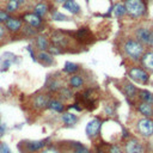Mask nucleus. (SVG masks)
<instances>
[{"instance_id":"c03bdc74","label":"nucleus","mask_w":153,"mask_h":153,"mask_svg":"<svg viewBox=\"0 0 153 153\" xmlns=\"http://www.w3.org/2000/svg\"><path fill=\"white\" fill-rule=\"evenodd\" d=\"M97 153H103V152H100V151H99V152H97Z\"/></svg>"},{"instance_id":"39448f33","label":"nucleus","mask_w":153,"mask_h":153,"mask_svg":"<svg viewBox=\"0 0 153 153\" xmlns=\"http://www.w3.org/2000/svg\"><path fill=\"white\" fill-rule=\"evenodd\" d=\"M128 75L131 79L139 83V84H147L149 81V74L146 69L140 68V67H133L129 69Z\"/></svg>"},{"instance_id":"7c9ffc66","label":"nucleus","mask_w":153,"mask_h":153,"mask_svg":"<svg viewBox=\"0 0 153 153\" xmlns=\"http://www.w3.org/2000/svg\"><path fill=\"white\" fill-rule=\"evenodd\" d=\"M52 19L53 20H59V22H65V20H69L71 18L69 17H67L66 15H63V13H61V12H59V11H53L52 12Z\"/></svg>"},{"instance_id":"7ed1b4c3","label":"nucleus","mask_w":153,"mask_h":153,"mask_svg":"<svg viewBox=\"0 0 153 153\" xmlns=\"http://www.w3.org/2000/svg\"><path fill=\"white\" fill-rule=\"evenodd\" d=\"M135 40H138L144 46L153 44V28L149 27H140L135 30Z\"/></svg>"},{"instance_id":"a19ab883","label":"nucleus","mask_w":153,"mask_h":153,"mask_svg":"<svg viewBox=\"0 0 153 153\" xmlns=\"http://www.w3.org/2000/svg\"><path fill=\"white\" fill-rule=\"evenodd\" d=\"M5 129H6V126L3 124V123H0V135H3V133L5 132Z\"/></svg>"},{"instance_id":"b1692460","label":"nucleus","mask_w":153,"mask_h":153,"mask_svg":"<svg viewBox=\"0 0 153 153\" xmlns=\"http://www.w3.org/2000/svg\"><path fill=\"white\" fill-rule=\"evenodd\" d=\"M58 93H59L60 100H68V99L73 98V92L71 90V87H67V86H62L58 91Z\"/></svg>"},{"instance_id":"393cba45","label":"nucleus","mask_w":153,"mask_h":153,"mask_svg":"<svg viewBox=\"0 0 153 153\" xmlns=\"http://www.w3.org/2000/svg\"><path fill=\"white\" fill-rule=\"evenodd\" d=\"M47 12H48V5L46 3H38L34 7V13L40 16L41 18L47 15Z\"/></svg>"},{"instance_id":"c756f323","label":"nucleus","mask_w":153,"mask_h":153,"mask_svg":"<svg viewBox=\"0 0 153 153\" xmlns=\"http://www.w3.org/2000/svg\"><path fill=\"white\" fill-rule=\"evenodd\" d=\"M19 7V3L18 0H7L6 4V11L8 13H12V12H16Z\"/></svg>"},{"instance_id":"72a5a7b5","label":"nucleus","mask_w":153,"mask_h":153,"mask_svg":"<svg viewBox=\"0 0 153 153\" xmlns=\"http://www.w3.org/2000/svg\"><path fill=\"white\" fill-rule=\"evenodd\" d=\"M10 19V15L6 10H0V23H6Z\"/></svg>"},{"instance_id":"412c9836","label":"nucleus","mask_w":153,"mask_h":153,"mask_svg":"<svg viewBox=\"0 0 153 153\" xmlns=\"http://www.w3.org/2000/svg\"><path fill=\"white\" fill-rule=\"evenodd\" d=\"M48 109H50L52 111H55V112H62L65 110V104H63L62 100H60V99L52 98L48 104Z\"/></svg>"},{"instance_id":"79ce46f5","label":"nucleus","mask_w":153,"mask_h":153,"mask_svg":"<svg viewBox=\"0 0 153 153\" xmlns=\"http://www.w3.org/2000/svg\"><path fill=\"white\" fill-rule=\"evenodd\" d=\"M54 1H55L56 4H62V5H63V4L67 1V0H54Z\"/></svg>"},{"instance_id":"5701e85b","label":"nucleus","mask_w":153,"mask_h":153,"mask_svg":"<svg viewBox=\"0 0 153 153\" xmlns=\"http://www.w3.org/2000/svg\"><path fill=\"white\" fill-rule=\"evenodd\" d=\"M62 86H63L62 81L59 78H52L47 83V88H48L49 92H58Z\"/></svg>"},{"instance_id":"bb28decb","label":"nucleus","mask_w":153,"mask_h":153,"mask_svg":"<svg viewBox=\"0 0 153 153\" xmlns=\"http://www.w3.org/2000/svg\"><path fill=\"white\" fill-rule=\"evenodd\" d=\"M79 71V65H76L74 62H69L67 61L65 63V67H63V72L67 73V74H74L75 72Z\"/></svg>"},{"instance_id":"4468645a","label":"nucleus","mask_w":153,"mask_h":153,"mask_svg":"<svg viewBox=\"0 0 153 153\" xmlns=\"http://www.w3.org/2000/svg\"><path fill=\"white\" fill-rule=\"evenodd\" d=\"M5 27L8 31L11 32H18L22 27H23V22L19 18H15V17H10V19L5 23Z\"/></svg>"},{"instance_id":"20e7f679","label":"nucleus","mask_w":153,"mask_h":153,"mask_svg":"<svg viewBox=\"0 0 153 153\" xmlns=\"http://www.w3.org/2000/svg\"><path fill=\"white\" fill-rule=\"evenodd\" d=\"M136 129L144 138H151L153 135V120L149 117H141L136 122Z\"/></svg>"},{"instance_id":"f03ea898","label":"nucleus","mask_w":153,"mask_h":153,"mask_svg":"<svg viewBox=\"0 0 153 153\" xmlns=\"http://www.w3.org/2000/svg\"><path fill=\"white\" fill-rule=\"evenodd\" d=\"M124 7L127 13L133 18L142 17L146 12V5L142 0H124Z\"/></svg>"},{"instance_id":"4be33fe9","label":"nucleus","mask_w":153,"mask_h":153,"mask_svg":"<svg viewBox=\"0 0 153 153\" xmlns=\"http://www.w3.org/2000/svg\"><path fill=\"white\" fill-rule=\"evenodd\" d=\"M68 83H69V86L72 88H80V87H83L85 80L83 78V75H80V74H73L69 78Z\"/></svg>"},{"instance_id":"9d476101","label":"nucleus","mask_w":153,"mask_h":153,"mask_svg":"<svg viewBox=\"0 0 153 153\" xmlns=\"http://www.w3.org/2000/svg\"><path fill=\"white\" fill-rule=\"evenodd\" d=\"M50 41H52V44L59 46L61 48H65V47L68 46L69 37H67L65 34H62L60 31H54L52 35H50Z\"/></svg>"},{"instance_id":"6ab92c4d","label":"nucleus","mask_w":153,"mask_h":153,"mask_svg":"<svg viewBox=\"0 0 153 153\" xmlns=\"http://www.w3.org/2000/svg\"><path fill=\"white\" fill-rule=\"evenodd\" d=\"M35 43H36V48L40 50V52H46V50H48V47L50 46L49 44V40L46 36H43V35L36 36Z\"/></svg>"},{"instance_id":"c85d7f7f","label":"nucleus","mask_w":153,"mask_h":153,"mask_svg":"<svg viewBox=\"0 0 153 153\" xmlns=\"http://www.w3.org/2000/svg\"><path fill=\"white\" fill-rule=\"evenodd\" d=\"M72 147H73V152H72V153H91L90 149L86 148V147H85L83 144H80V142H73Z\"/></svg>"},{"instance_id":"a211bd4d","label":"nucleus","mask_w":153,"mask_h":153,"mask_svg":"<svg viewBox=\"0 0 153 153\" xmlns=\"http://www.w3.org/2000/svg\"><path fill=\"white\" fill-rule=\"evenodd\" d=\"M37 60L40 61L42 65L44 66H50L54 63V58L52 54H49L48 52H38L37 54Z\"/></svg>"},{"instance_id":"f3484780","label":"nucleus","mask_w":153,"mask_h":153,"mask_svg":"<svg viewBox=\"0 0 153 153\" xmlns=\"http://www.w3.org/2000/svg\"><path fill=\"white\" fill-rule=\"evenodd\" d=\"M138 111L144 117L153 116V107H152V104L145 103V102H140V103L138 104Z\"/></svg>"},{"instance_id":"2eb2a0df","label":"nucleus","mask_w":153,"mask_h":153,"mask_svg":"<svg viewBox=\"0 0 153 153\" xmlns=\"http://www.w3.org/2000/svg\"><path fill=\"white\" fill-rule=\"evenodd\" d=\"M122 90H123L124 95L128 98H135L138 96V93H139V90L129 81H123Z\"/></svg>"},{"instance_id":"c9c22d12","label":"nucleus","mask_w":153,"mask_h":153,"mask_svg":"<svg viewBox=\"0 0 153 153\" xmlns=\"http://www.w3.org/2000/svg\"><path fill=\"white\" fill-rule=\"evenodd\" d=\"M0 153H12V152H11V149H10L7 144L1 142V144H0Z\"/></svg>"},{"instance_id":"f8f14e48","label":"nucleus","mask_w":153,"mask_h":153,"mask_svg":"<svg viewBox=\"0 0 153 153\" xmlns=\"http://www.w3.org/2000/svg\"><path fill=\"white\" fill-rule=\"evenodd\" d=\"M23 19L28 25H30V27H32V28H40L42 25V22H43L42 18L40 16L35 15L34 12H32V13H25Z\"/></svg>"},{"instance_id":"f704fd0d","label":"nucleus","mask_w":153,"mask_h":153,"mask_svg":"<svg viewBox=\"0 0 153 153\" xmlns=\"http://www.w3.org/2000/svg\"><path fill=\"white\" fill-rule=\"evenodd\" d=\"M109 153H123L121 147L116 144H112L110 147H109Z\"/></svg>"},{"instance_id":"f257e3e1","label":"nucleus","mask_w":153,"mask_h":153,"mask_svg":"<svg viewBox=\"0 0 153 153\" xmlns=\"http://www.w3.org/2000/svg\"><path fill=\"white\" fill-rule=\"evenodd\" d=\"M122 48L124 54L134 61H140V59L145 53V46L135 38H127Z\"/></svg>"},{"instance_id":"ddd939ff","label":"nucleus","mask_w":153,"mask_h":153,"mask_svg":"<svg viewBox=\"0 0 153 153\" xmlns=\"http://www.w3.org/2000/svg\"><path fill=\"white\" fill-rule=\"evenodd\" d=\"M140 62L144 67V69L153 72V52L149 50V52H145L144 55L140 59Z\"/></svg>"},{"instance_id":"4c0bfd02","label":"nucleus","mask_w":153,"mask_h":153,"mask_svg":"<svg viewBox=\"0 0 153 153\" xmlns=\"http://www.w3.org/2000/svg\"><path fill=\"white\" fill-rule=\"evenodd\" d=\"M68 109H74L76 111H81V108L79 107V104H73V105H69Z\"/></svg>"},{"instance_id":"37998d69","label":"nucleus","mask_w":153,"mask_h":153,"mask_svg":"<svg viewBox=\"0 0 153 153\" xmlns=\"http://www.w3.org/2000/svg\"><path fill=\"white\" fill-rule=\"evenodd\" d=\"M28 0H18V3H19V5H22V4H24V3H27Z\"/></svg>"},{"instance_id":"423d86ee","label":"nucleus","mask_w":153,"mask_h":153,"mask_svg":"<svg viewBox=\"0 0 153 153\" xmlns=\"http://www.w3.org/2000/svg\"><path fill=\"white\" fill-rule=\"evenodd\" d=\"M52 97H50L48 93H38L32 98V107L37 110H42L48 108V104Z\"/></svg>"},{"instance_id":"a878e982","label":"nucleus","mask_w":153,"mask_h":153,"mask_svg":"<svg viewBox=\"0 0 153 153\" xmlns=\"http://www.w3.org/2000/svg\"><path fill=\"white\" fill-rule=\"evenodd\" d=\"M138 96H139L140 99H141V102H145V103L153 105V93L152 92H149L147 90H140Z\"/></svg>"},{"instance_id":"6e6552de","label":"nucleus","mask_w":153,"mask_h":153,"mask_svg":"<svg viewBox=\"0 0 153 153\" xmlns=\"http://www.w3.org/2000/svg\"><path fill=\"white\" fill-rule=\"evenodd\" d=\"M100 127H102L100 120L99 119H92L90 122L86 124L85 133L90 139H93V138H96L98 135V133L100 131Z\"/></svg>"},{"instance_id":"aec40b11","label":"nucleus","mask_w":153,"mask_h":153,"mask_svg":"<svg viewBox=\"0 0 153 153\" xmlns=\"http://www.w3.org/2000/svg\"><path fill=\"white\" fill-rule=\"evenodd\" d=\"M63 8L67 10L68 12H71L72 15H78L80 13V6L79 4L75 1V0H67V1L62 5Z\"/></svg>"},{"instance_id":"473e14b6","label":"nucleus","mask_w":153,"mask_h":153,"mask_svg":"<svg viewBox=\"0 0 153 153\" xmlns=\"http://www.w3.org/2000/svg\"><path fill=\"white\" fill-rule=\"evenodd\" d=\"M23 32L27 36H34V35H36V29L30 27V25H27V27L23 28Z\"/></svg>"},{"instance_id":"cd10ccee","label":"nucleus","mask_w":153,"mask_h":153,"mask_svg":"<svg viewBox=\"0 0 153 153\" xmlns=\"http://www.w3.org/2000/svg\"><path fill=\"white\" fill-rule=\"evenodd\" d=\"M112 12H114V15L116 16V17H123L127 13L124 4H121V3L116 4V5L114 6V8H112Z\"/></svg>"},{"instance_id":"9b49d317","label":"nucleus","mask_w":153,"mask_h":153,"mask_svg":"<svg viewBox=\"0 0 153 153\" xmlns=\"http://www.w3.org/2000/svg\"><path fill=\"white\" fill-rule=\"evenodd\" d=\"M74 38L78 42H81V43H88V42H92L90 41L88 38H92V32L90 31L88 28H80L79 30H76L74 32Z\"/></svg>"},{"instance_id":"dca6fc26","label":"nucleus","mask_w":153,"mask_h":153,"mask_svg":"<svg viewBox=\"0 0 153 153\" xmlns=\"http://www.w3.org/2000/svg\"><path fill=\"white\" fill-rule=\"evenodd\" d=\"M61 120H62V122L65 123L66 126H68V127H72V126H74V124H76V123H78V121H79V117L76 116L75 114L67 111V112H63V114H62Z\"/></svg>"},{"instance_id":"ea45409f","label":"nucleus","mask_w":153,"mask_h":153,"mask_svg":"<svg viewBox=\"0 0 153 153\" xmlns=\"http://www.w3.org/2000/svg\"><path fill=\"white\" fill-rule=\"evenodd\" d=\"M128 136H129L128 131H127V129H122V138H123V139H127Z\"/></svg>"},{"instance_id":"e433bc0d","label":"nucleus","mask_w":153,"mask_h":153,"mask_svg":"<svg viewBox=\"0 0 153 153\" xmlns=\"http://www.w3.org/2000/svg\"><path fill=\"white\" fill-rule=\"evenodd\" d=\"M41 153H60V151L56 149L55 147H46V148L42 149Z\"/></svg>"},{"instance_id":"58836bf2","label":"nucleus","mask_w":153,"mask_h":153,"mask_svg":"<svg viewBox=\"0 0 153 153\" xmlns=\"http://www.w3.org/2000/svg\"><path fill=\"white\" fill-rule=\"evenodd\" d=\"M4 36H5V28L3 27L1 24H0V40H1Z\"/></svg>"},{"instance_id":"0eeeda50","label":"nucleus","mask_w":153,"mask_h":153,"mask_svg":"<svg viewBox=\"0 0 153 153\" xmlns=\"http://www.w3.org/2000/svg\"><path fill=\"white\" fill-rule=\"evenodd\" d=\"M124 152L126 153H145L142 144L139 141L135 138H131L129 140H127V142L124 145Z\"/></svg>"},{"instance_id":"1a4fd4ad","label":"nucleus","mask_w":153,"mask_h":153,"mask_svg":"<svg viewBox=\"0 0 153 153\" xmlns=\"http://www.w3.org/2000/svg\"><path fill=\"white\" fill-rule=\"evenodd\" d=\"M48 141H49V139L35 140V141H27L24 144V146H25V149H27L29 153H35V152L42 151L43 148H46Z\"/></svg>"},{"instance_id":"2f4dec72","label":"nucleus","mask_w":153,"mask_h":153,"mask_svg":"<svg viewBox=\"0 0 153 153\" xmlns=\"http://www.w3.org/2000/svg\"><path fill=\"white\" fill-rule=\"evenodd\" d=\"M48 53L49 54H52L53 56L54 55H60L63 53V48L59 47V46H55V44H50L48 47Z\"/></svg>"},{"instance_id":"a18cd8bd","label":"nucleus","mask_w":153,"mask_h":153,"mask_svg":"<svg viewBox=\"0 0 153 153\" xmlns=\"http://www.w3.org/2000/svg\"><path fill=\"white\" fill-rule=\"evenodd\" d=\"M86 1H87V3H88V0H86Z\"/></svg>"}]
</instances>
